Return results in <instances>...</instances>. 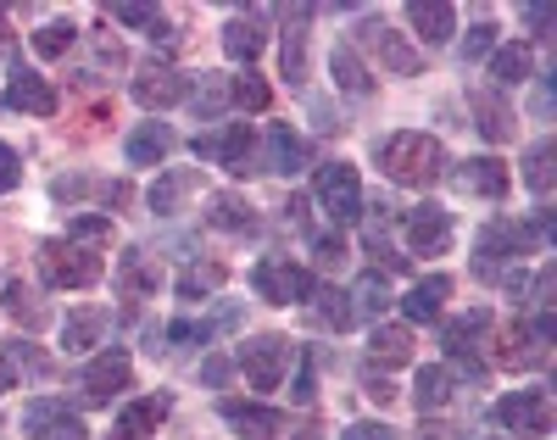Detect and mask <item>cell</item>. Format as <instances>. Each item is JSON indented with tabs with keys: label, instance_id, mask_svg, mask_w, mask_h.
<instances>
[{
	"label": "cell",
	"instance_id": "cell-17",
	"mask_svg": "<svg viewBox=\"0 0 557 440\" xmlns=\"http://www.w3.org/2000/svg\"><path fill=\"white\" fill-rule=\"evenodd\" d=\"M173 145H178V134H173L168 123H139V129L128 134L123 151H128L134 168H162V162L173 157Z\"/></svg>",
	"mask_w": 557,
	"mask_h": 440
},
{
	"label": "cell",
	"instance_id": "cell-43",
	"mask_svg": "<svg viewBox=\"0 0 557 440\" xmlns=\"http://www.w3.org/2000/svg\"><path fill=\"white\" fill-rule=\"evenodd\" d=\"M7 313H12V318H23V323H45V307L34 302V290H28L23 279H12V284H7Z\"/></svg>",
	"mask_w": 557,
	"mask_h": 440
},
{
	"label": "cell",
	"instance_id": "cell-9",
	"mask_svg": "<svg viewBox=\"0 0 557 440\" xmlns=\"http://www.w3.org/2000/svg\"><path fill=\"white\" fill-rule=\"evenodd\" d=\"M12 112H23V118H51L57 112V84L45 78V73H34V68H12V78H7V95H0Z\"/></svg>",
	"mask_w": 557,
	"mask_h": 440
},
{
	"label": "cell",
	"instance_id": "cell-44",
	"mask_svg": "<svg viewBox=\"0 0 557 440\" xmlns=\"http://www.w3.org/2000/svg\"><path fill=\"white\" fill-rule=\"evenodd\" d=\"M496 23H474L469 34H462V62H480V57H491L496 51Z\"/></svg>",
	"mask_w": 557,
	"mask_h": 440
},
{
	"label": "cell",
	"instance_id": "cell-54",
	"mask_svg": "<svg viewBox=\"0 0 557 440\" xmlns=\"http://www.w3.org/2000/svg\"><path fill=\"white\" fill-rule=\"evenodd\" d=\"M196 157H201V162L218 157V134H196Z\"/></svg>",
	"mask_w": 557,
	"mask_h": 440
},
{
	"label": "cell",
	"instance_id": "cell-32",
	"mask_svg": "<svg viewBox=\"0 0 557 440\" xmlns=\"http://www.w3.org/2000/svg\"><path fill=\"white\" fill-rule=\"evenodd\" d=\"M207 207H212V212H207V223H212V229H228V234H246V229H257V212H251V201H246V195H235V190L212 195Z\"/></svg>",
	"mask_w": 557,
	"mask_h": 440
},
{
	"label": "cell",
	"instance_id": "cell-2",
	"mask_svg": "<svg viewBox=\"0 0 557 440\" xmlns=\"http://www.w3.org/2000/svg\"><path fill=\"white\" fill-rule=\"evenodd\" d=\"M39 273L57 290H89L107 273V262H101V252H89V246H78V240L62 234V240H45L39 246Z\"/></svg>",
	"mask_w": 557,
	"mask_h": 440
},
{
	"label": "cell",
	"instance_id": "cell-25",
	"mask_svg": "<svg viewBox=\"0 0 557 440\" xmlns=\"http://www.w3.org/2000/svg\"><path fill=\"white\" fill-rule=\"evenodd\" d=\"M262 45H268V34H262V17L257 12H240V17H228V28H223V51L235 57V62H257L262 57Z\"/></svg>",
	"mask_w": 557,
	"mask_h": 440
},
{
	"label": "cell",
	"instance_id": "cell-19",
	"mask_svg": "<svg viewBox=\"0 0 557 440\" xmlns=\"http://www.w3.org/2000/svg\"><path fill=\"white\" fill-rule=\"evenodd\" d=\"M307 7L285 12V39H278V68H285L290 84H307Z\"/></svg>",
	"mask_w": 557,
	"mask_h": 440
},
{
	"label": "cell",
	"instance_id": "cell-11",
	"mask_svg": "<svg viewBox=\"0 0 557 440\" xmlns=\"http://www.w3.org/2000/svg\"><path fill=\"white\" fill-rule=\"evenodd\" d=\"M218 413H223V424L235 429V435H246V440H278L285 435V413L278 407H262V402H240V396H228V402H218Z\"/></svg>",
	"mask_w": 557,
	"mask_h": 440
},
{
	"label": "cell",
	"instance_id": "cell-46",
	"mask_svg": "<svg viewBox=\"0 0 557 440\" xmlns=\"http://www.w3.org/2000/svg\"><path fill=\"white\" fill-rule=\"evenodd\" d=\"M368 252H374V262H385V273H396V268H407V257H396V246L380 234V229H368Z\"/></svg>",
	"mask_w": 557,
	"mask_h": 440
},
{
	"label": "cell",
	"instance_id": "cell-35",
	"mask_svg": "<svg viewBox=\"0 0 557 440\" xmlns=\"http://www.w3.org/2000/svg\"><path fill=\"white\" fill-rule=\"evenodd\" d=\"M368 352H374V363H407L412 357V329L407 323H374V334H368Z\"/></svg>",
	"mask_w": 557,
	"mask_h": 440
},
{
	"label": "cell",
	"instance_id": "cell-3",
	"mask_svg": "<svg viewBox=\"0 0 557 440\" xmlns=\"http://www.w3.org/2000/svg\"><path fill=\"white\" fill-rule=\"evenodd\" d=\"M251 290L262 302H273V307H296V302H312V273L301 268V262H290V257H262L257 262V273H251Z\"/></svg>",
	"mask_w": 557,
	"mask_h": 440
},
{
	"label": "cell",
	"instance_id": "cell-50",
	"mask_svg": "<svg viewBox=\"0 0 557 440\" xmlns=\"http://www.w3.org/2000/svg\"><path fill=\"white\" fill-rule=\"evenodd\" d=\"M341 440H396V429L391 424H346Z\"/></svg>",
	"mask_w": 557,
	"mask_h": 440
},
{
	"label": "cell",
	"instance_id": "cell-33",
	"mask_svg": "<svg viewBox=\"0 0 557 440\" xmlns=\"http://www.w3.org/2000/svg\"><path fill=\"white\" fill-rule=\"evenodd\" d=\"M391 284H385V273L374 268V273H362L357 279V290H351V313H362V318H374V323H385V313H391Z\"/></svg>",
	"mask_w": 557,
	"mask_h": 440
},
{
	"label": "cell",
	"instance_id": "cell-29",
	"mask_svg": "<svg viewBox=\"0 0 557 440\" xmlns=\"http://www.w3.org/2000/svg\"><path fill=\"white\" fill-rule=\"evenodd\" d=\"M535 68V51L530 45H496V57H491V84L496 89H519Z\"/></svg>",
	"mask_w": 557,
	"mask_h": 440
},
{
	"label": "cell",
	"instance_id": "cell-8",
	"mask_svg": "<svg viewBox=\"0 0 557 440\" xmlns=\"http://www.w3.org/2000/svg\"><path fill=\"white\" fill-rule=\"evenodd\" d=\"M23 435L28 440H89L84 418L67 413V402H57V396H34L23 407Z\"/></svg>",
	"mask_w": 557,
	"mask_h": 440
},
{
	"label": "cell",
	"instance_id": "cell-45",
	"mask_svg": "<svg viewBox=\"0 0 557 440\" xmlns=\"http://www.w3.org/2000/svg\"><path fill=\"white\" fill-rule=\"evenodd\" d=\"M17 184H23V157L12 151L7 139H0V195H12Z\"/></svg>",
	"mask_w": 557,
	"mask_h": 440
},
{
	"label": "cell",
	"instance_id": "cell-20",
	"mask_svg": "<svg viewBox=\"0 0 557 440\" xmlns=\"http://www.w3.org/2000/svg\"><path fill=\"white\" fill-rule=\"evenodd\" d=\"M407 23H412V34L424 39V45H446L457 34V12L446 7V0H412Z\"/></svg>",
	"mask_w": 557,
	"mask_h": 440
},
{
	"label": "cell",
	"instance_id": "cell-15",
	"mask_svg": "<svg viewBox=\"0 0 557 440\" xmlns=\"http://www.w3.org/2000/svg\"><path fill=\"white\" fill-rule=\"evenodd\" d=\"M168 413H173L168 396H139V402H128V407L112 418V440H151V435L168 424Z\"/></svg>",
	"mask_w": 557,
	"mask_h": 440
},
{
	"label": "cell",
	"instance_id": "cell-12",
	"mask_svg": "<svg viewBox=\"0 0 557 440\" xmlns=\"http://www.w3.org/2000/svg\"><path fill=\"white\" fill-rule=\"evenodd\" d=\"M362 34V45H368V51H374L380 57V68H391V73H418V68H424V57H418V45H407V34H396L391 23H362L357 28Z\"/></svg>",
	"mask_w": 557,
	"mask_h": 440
},
{
	"label": "cell",
	"instance_id": "cell-51",
	"mask_svg": "<svg viewBox=\"0 0 557 440\" xmlns=\"http://www.w3.org/2000/svg\"><path fill=\"white\" fill-rule=\"evenodd\" d=\"M524 23H530V34H546L552 28V7H524Z\"/></svg>",
	"mask_w": 557,
	"mask_h": 440
},
{
	"label": "cell",
	"instance_id": "cell-52",
	"mask_svg": "<svg viewBox=\"0 0 557 440\" xmlns=\"http://www.w3.org/2000/svg\"><path fill=\"white\" fill-rule=\"evenodd\" d=\"M228 368H235L228 357H212V363L201 368V379H207V384H223V379H228Z\"/></svg>",
	"mask_w": 557,
	"mask_h": 440
},
{
	"label": "cell",
	"instance_id": "cell-48",
	"mask_svg": "<svg viewBox=\"0 0 557 440\" xmlns=\"http://www.w3.org/2000/svg\"><path fill=\"white\" fill-rule=\"evenodd\" d=\"M112 17H117L123 28H151V23H157L151 7H112Z\"/></svg>",
	"mask_w": 557,
	"mask_h": 440
},
{
	"label": "cell",
	"instance_id": "cell-14",
	"mask_svg": "<svg viewBox=\"0 0 557 440\" xmlns=\"http://www.w3.org/2000/svg\"><path fill=\"white\" fill-rule=\"evenodd\" d=\"M457 195H480V201H502L507 195V162L502 157H469L451 168Z\"/></svg>",
	"mask_w": 557,
	"mask_h": 440
},
{
	"label": "cell",
	"instance_id": "cell-49",
	"mask_svg": "<svg viewBox=\"0 0 557 440\" xmlns=\"http://www.w3.org/2000/svg\"><path fill=\"white\" fill-rule=\"evenodd\" d=\"M296 363H301V374H296V402H312L318 396V379H312V352H296Z\"/></svg>",
	"mask_w": 557,
	"mask_h": 440
},
{
	"label": "cell",
	"instance_id": "cell-47",
	"mask_svg": "<svg viewBox=\"0 0 557 440\" xmlns=\"http://www.w3.org/2000/svg\"><path fill=\"white\" fill-rule=\"evenodd\" d=\"M312 252H318V262H330V268H335V262L346 257V234H341V229H335V234H318V240H312Z\"/></svg>",
	"mask_w": 557,
	"mask_h": 440
},
{
	"label": "cell",
	"instance_id": "cell-18",
	"mask_svg": "<svg viewBox=\"0 0 557 440\" xmlns=\"http://www.w3.org/2000/svg\"><path fill=\"white\" fill-rule=\"evenodd\" d=\"M235 323H240V307H218L212 318H178V323H168L162 340H168V346H207L212 334L235 329Z\"/></svg>",
	"mask_w": 557,
	"mask_h": 440
},
{
	"label": "cell",
	"instance_id": "cell-7",
	"mask_svg": "<svg viewBox=\"0 0 557 440\" xmlns=\"http://www.w3.org/2000/svg\"><path fill=\"white\" fill-rule=\"evenodd\" d=\"M312 190H318V207L330 212L335 223L362 218V184H357V168H351V162H323Z\"/></svg>",
	"mask_w": 557,
	"mask_h": 440
},
{
	"label": "cell",
	"instance_id": "cell-27",
	"mask_svg": "<svg viewBox=\"0 0 557 440\" xmlns=\"http://www.w3.org/2000/svg\"><path fill=\"white\" fill-rule=\"evenodd\" d=\"M502 363H507V368H541V363H546V340H541V329H535V323H513V329H507V340H502Z\"/></svg>",
	"mask_w": 557,
	"mask_h": 440
},
{
	"label": "cell",
	"instance_id": "cell-23",
	"mask_svg": "<svg viewBox=\"0 0 557 440\" xmlns=\"http://www.w3.org/2000/svg\"><path fill=\"white\" fill-rule=\"evenodd\" d=\"M251 157H257V139H251V123H228L223 134H218V168L223 173H235V179H246L251 173Z\"/></svg>",
	"mask_w": 557,
	"mask_h": 440
},
{
	"label": "cell",
	"instance_id": "cell-24",
	"mask_svg": "<svg viewBox=\"0 0 557 440\" xmlns=\"http://www.w3.org/2000/svg\"><path fill=\"white\" fill-rule=\"evenodd\" d=\"M451 390H457V374L430 363V368H418V379H412V407L418 413H441V407H451Z\"/></svg>",
	"mask_w": 557,
	"mask_h": 440
},
{
	"label": "cell",
	"instance_id": "cell-28",
	"mask_svg": "<svg viewBox=\"0 0 557 440\" xmlns=\"http://www.w3.org/2000/svg\"><path fill=\"white\" fill-rule=\"evenodd\" d=\"M196 184H201V173H196V168H173V173H162V179L151 184L146 201H151V212H157V218H173V212H178V201H184V195H190Z\"/></svg>",
	"mask_w": 557,
	"mask_h": 440
},
{
	"label": "cell",
	"instance_id": "cell-10",
	"mask_svg": "<svg viewBox=\"0 0 557 440\" xmlns=\"http://www.w3.org/2000/svg\"><path fill=\"white\" fill-rule=\"evenodd\" d=\"M407 246L418 257H441L451 246V212L441 201H418L407 207Z\"/></svg>",
	"mask_w": 557,
	"mask_h": 440
},
{
	"label": "cell",
	"instance_id": "cell-21",
	"mask_svg": "<svg viewBox=\"0 0 557 440\" xmlns=\"http://www.w3.org/2000/svg\"><path fill=\"white\" fill-rule=\"evenodd\" d=\"M446 296H451V279H446V273L418 279V284L407 290V296H401V313H407V323H430V318H441Z\"/></svg>",
	"mask_w": 557,
	"mask_h": 440
},
{
	"label": "cell",
	"instance_id": "cell-31",
	"mask_svg": "<svg viewBox=\"0 0 557 440\" xmlns=\"http://www.w3.org/2000/svg\"><path fill=\"white\" fill-rule=\"evenodd\" d=\"M184 95H190V112H196L201 123H218L223 107H228V78H223V73H201L196 84H184Z\"/></svg>",
	"mask_w": 557,
	"mask_h": 440
},
{
	"label": "cell",
	"instance_id": "cell-30",
	"mask_svg": "<svg viewBox=\"0 0 557 440\" xmlns=\"http://www.w3.org/2000/svg\"><path fill=\"white\" fill-rule=\"evenodd\" d=\"M117 284H123V296H157V290H162V268L146 252H123Z\"/></svg>",
	"mask_w": 557,
	"mask_h": 440
},
{
	"label": "cell",
	"instance_id": "cell-1",
	"mask_svg": "<svg viewBox=\"0 0 557 440\" xmlns=\"http://www.w3.org/2000/svg\"><path fill=\"white\" fill-rule=\"evenodd\" d=\"M374 157H380L385 179H396V184H407V190H430V184L446 179V151H441V139L424 134V129L391 134Z\"/></svg>",
	"mask_w": 557,
	"mask_h": 440
},
{
	"label": "cell",
	"instance_id": "cell-36",
	"mask_svg": "<svg viewBox=\"0 0 557 440\" xmlns=\"http://www.w3.org/2000/svg\"><path fill=\"white\" fill-rule=\"evenodd\" d=\"M491 329V313L485 307H474V313H462V318H446V329H441V346L457 357V352H474V340Z\"/></svg>",
	"mask_w": 557,
	"mask_h": 440
},
{
	"label": "cell",
	"instance_id": "cell-55",
	"mask_svg": "<svg viewBox=\"0 0 557 440\" xmlns=\"http://www.w3.org/2000/svg\"><path fill=\"white\" fill-rule=\"evenodd\" d=\"M7 390H17V368H12L7 357H0V396H7Z\"/></svg>",
	"mask_w": 557,
	"mask_h": 440
},
{
	"label": "cell",
	"instance_id": "cell-13",
	"mask_svg": "<svg viewBox=\"0 0 557 440\" xmlns=\"http://www.w3.org/2000/svg\"><path fill=\"white\" fill-rule=\"evenodd\" d=\"M134 101L146 107V112H162L173 101H184V73L173 62H146L134 73Z\"/></svg>",
	"mask_w": 557,
	"mask_h": 440
},
{
	"label": "cell",
	"instance_id": "cell-38",
	"mask_svg": "<svg viewBox=\"0 0 557 440\" xmlns=\"http://www.w3.org/2000/svg\"><path fill=\"white\" fill-rule=\"evenodd\" d=\"M223 279H228L223 262H190V268L178 273V296H184V302H201V296H212Z\"/></svg>",
	"mask_w": 557,
	"mask_h": 440
},
{
	"label": "cell",
	"instance_id": "cell-22",
	"mask_svg": "<svg viewBox=\"0 0 557 440\" xmlns=\"http://www.w3.org/2000/svg\"><path fill=\"white\" fill-rule=\"evenodd\" d=\"M330 73H335V89L351 95V101H368V95H374V73H368V62L357 57V45H335Z\"/></svg>",
	"mask_w": 557,
	"mask_h": 440
},
{
	"label": "cell",
	"instance_id": "cell-34",
	"mask_svg": "<svg viewBox=\"0 0 557 440\" xmlns=\"http://www.w3.org/2000/svg\"><path fill=\"white\" fill-rule=\"evenodd\" d=\"M312 318L323 323V329H351L357 323V313H351V290H335V284H323V290H312Z\"/></svg>",
	"mask_w": 557,
	"mask_h": 440
},
{
	"label": "cell",
	"instance_id": "cell-53",
	"mask_svg": "<svg viewBox=\"0 0 557 440\" xmlns=\"http://www.w3.org/2000/svg\"><path fill=\"white\" fill-rule=\"evenodd\" d=\"M362 384H368V396H374V402H391V396H396V390H391V379H385V374H380V379H374V374H368Z\"/></svg>",
	"mask_w": 557,
	"mask_h": 440
},
{
	"label": "cell",
	"instance_id": "cell-39",
	"mask_svg": "<svg viewBox=\"0 0 557 440\" xmlns=\"http://www.w3.org/2000/svg\"><path fill=\"white\" fill-rule=\"evenodd\" d=\"M228 101H235L240 112H268V101H273V89H268V78L262 73H240V78H228Z\"/></svg>",
	"mask_w": 557,
	"mask_h": 440
},
{
	"label": "cell",
	"instance_id": "cell-4",
	"mask_svg": "<svg viewBox=\"0 0 557 440\" xmlns=\"http://www.w3.org/2000/svg\"><path fill=\"white\" fill-rule=\"evenodd\" d=\"M496 424H502L507 435H524V440L552 435V390H541V384L507 390V396L496 402Z\"/></svg>",
	"mask_w": 557,
	"mask_h": 440
},
{
	"label": "cell",
	"instance_id": "cell-16",
	"mask_svg": "<svg viewBox=\"0 0 557 440\" xmlns=\"http://www.w3.org/2000/svg\"><path fill=\"white\" fill-rule=\"evenodd\" d=\"M262 168H268V173H278V179L301 173V168H307V139H301L290 123H273V129H268V139H262Z\"/></svg>",
	"mask_w": 557,
	"mask_h": 440
},
{
	"label": "cell",
	"instance_id": "cell-42",
	"mask_svg": "<svg viewBox=\"0 0 557 440\" xmlns=\"http://www.w3.org/2000/svg\"><path fill=\"white\" fill-rule=\"evenodd\" d=\"M73 39H78L73 23H45V28H34V51H39V57H67Z\"/></svg>",
	"mask_w": 557,
	"mask_h": 440
},
{
	"label": "cell",
	"instance_id": "cell-41",
	"mask_svg": "<svg viewBox=\"0 0 557 440\" xmlns=\"http://www.w3.org/2000/svg\"><path fill=\"white\" fill-rule=\"evenodd\" d=\"M67 240H78V246H89V252H101L107 240H112V218L107 212H84V218L67 223Z\"/></svg>",
	"mask_w": 557,
	"mask_h": 440
},
{
	"label": "cell",
	"instance_id": "cell-40",
	"mask_svg": "<svg viewBox=\"0 0 557 440\" xmlns=\"http://www.w3.org/2000/svg\"><path fill=\"white\" fill-rule=\"evenodd\" d=\"M552 162H557V139H535V145H530V157H524V184H530L535 195L552 190V173H557Z\"/></svg>",
	"mask_w": 557,
	"mask_h": 440
},
{
	"label": "cell",
	"instance_id": "cell-5",
	"mask_svg": "<svg viewBox=\"0 0 557 440\" xmlns=\"http://www.w3.org/2000/svg\"><path fill=\"white\" fill-rule=\"evenodd\" d=\"M296 352H301V346H290L285 334H257L251 346H240V368H246L251 390H278V384H285Z\"/></svg>",
	"mask_w": 557,
	"mask_h": 440
},
{
	"label": "cell",
	"instance_id": "cell-6",
	"mask_svg": "<svg viewBox=\"0 0 557 440\" xmlns=\"http://www.w3.org/2000/svg\"><path fill=\"white\" fill-rule=\"evenodd\" d=\"M128 379H134L128 352L123 346H107L101 357H89V368L78 374V396H84V407H107L117 390H128Z\"/></svg>",
	"mask_w": 557,
	"mask_h": 440
},
{
	"label": "cell",
	"instance_id": "cell-56",
	"mask_svg": "<svg viewBox=\"0 0 557 440\" xmlns=\"http://www.w3.org/2000/svg\"><path fill=\"white\" fill-rule=\"evenodd\" d=\"M0 45H7V34H0Z\"/></svg>",
	"mask_w": 557,
	"mask_h": 440
},
{
	"label": "cell",
	"instance_id": "cell-37",
	"mask_svg": "<svg viewBox=\"0 0 557 440\" xmlns=\"http://www.w3.org/2000/svg\"><path fill=\"white\" fill-rule=\"evenodd\" d=\"M474 112H480V134L485 139H513V112L502 107V95H491V89H480L474 101H469Z\"/></svg>",
	"mask_w": 557,
	"mask_h": 440
},
{
	"label": "cell",
	"instance_id": "cell-26",
	"mask_svg": "<svg viewBox=\"0 0 557 440\" xmlns=\"http://www.w3.org/2000/svg\"><path fill=\"white\" fill-rule=\"evenodd\" d=\"M107 329H112V313H107V307H78V313H67V323H62V346H67V352H89V346H101Z\"/></svg>",
	"mask_w": 557,
	"mask_h": 440
}]
</instances>
